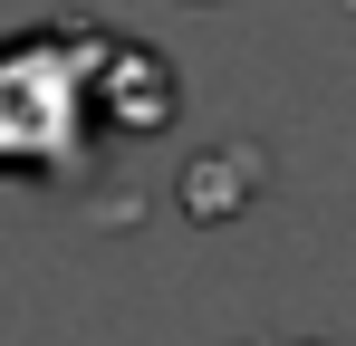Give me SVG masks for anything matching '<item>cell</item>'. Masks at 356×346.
Instances as JSON below:
<instances>
[{
  "label": "cell",
  "mask_w": 356,
  "mask_h": 346,
  "mask_svg": "<svg viewBox=\"0 0 356 346\" xmlns=\"http://www.w3.org/2000/svg\"><path fill=\"white\" fill-rule=\"evenodd\" d=\"M174 77L164 58L97 29V19H39L0 39V173H87V154L164 135Z\"/></svg>",
  "instance_id": "obj_1"
}]
</instances>
